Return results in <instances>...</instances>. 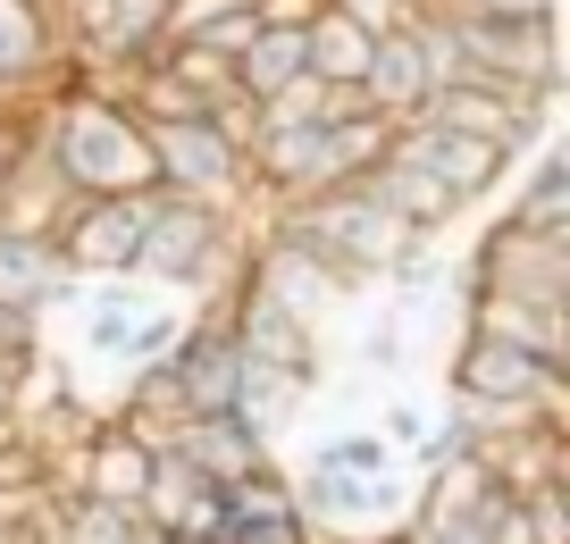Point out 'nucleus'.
<instances>
[{"instance_id":"nucleus-1","label":"nucleus","mask_w":570,"mask_h":544,"mask_svg":"<svg viewBox=\"0 0 570 544\" xmlns=\"http://www.w3.org/2000/svg\"><path fill=\"white\" fill-rule=\"evenodd\" d=\"M35 142L51 151V168L68 176L76 201H101V194H151L160 176H151V135L126 118L118 92H51L35 109Z\"/></svg>"},{"instance_id":"nucleus-2","label":"nucleus","mask_w":570,"mask_h":544,"mask_svg":"<svg viewBox=\"0 0 570 544\" xmlns=\"http://www.w3.org/2000/svg\"><path fill=\"white\" fill-rule=\"evenodd\" d=\"M244 251L252 235L227 210L185 194H142V244H135V285L160 294H202V310H218V285H244Z\"/></svg>"},{"instance_id":"nucleus-3","label":"nucleus","mask_w":570,"mask_h":544,"mask_svg":"<svg viewBox=\"0 0 570 544\" xmlns=\"http://www.w3.org/2000/svg\"><path fill=\"white\" fill-rule=\"evenodd\" d=\"M151 135V194H185V201H210V210H244L252 201V176H244V151L218 135L210 118H168V126H142Z\"/></svg>"},{"instance_id":"nucleus-4","label":"nucleus","mask_w":570,"mask_h":544,"mask_svg":"<svg viewBox=\"0 0 570 544\" xmlns=\"http://www.w3.org/2000/svg\"><path fill=\"white\" fill-rule=\"evenodd\" d=\"M546 118H553V92H512V85H462L428 92L420 101V126H445V135H470V142H495L503 159H529L546 142Z\"/></svg>"},{"instance_id":"nucleus-5","label":"nucleus","mask_w":570,"mask_h":544,"mask_svg":"<svg viewBox=\"0 0 570 544\" xmlns=\"http://www.w3.org/2000/svg\"><path fill=\"white\" fill-rule=\"evenodd\" d=\"M428 9H436V0H428ZM445 34H453L462 76H479V85H512V92H553L562 85L553 18L546 26H503V18H453L445 9Z\"/></svg>"},{"instance_id":"nucleus-6","label":"nucleus","mask_w":570,"mask_h":544,"mask_svg":"<svg viewBox=\"0 0 570 544\" xmlns=\"http://www.w3.org/2000/svg\"><path fill=\"white\" fill-rule=\"evenodd\" d=\"M218 318H227V344H235V360H244V377H285L294 394L320 386V335H311L303 318H285L268 294L235 285V301H218Z\"/></svg>"},{"instance_id":"nucleus-7","label":"nucleus","mask_w":570,"mask_h":544,"mask_svg":"<svg viewBox=\"0 0 570 544\" xmlns=\"http://www.w3.org/2000/svg\"><path fill=\"white\" fill-rule=\"evenodd\" d=\"M453 394L562 427V369H546V360H529V352L479 344V335H462V352H453Z\"/></svg>"},{"instance_id":"nucleus-8","label":"nucleus","mask_w":570,"mask_h":544,"mask_svg":"<svg viewBox=\"0 0 570 544\" xmlns=\"http://www.w3.org/2000/svg\"><path fill=\"white\" fill-rule=\"evenodd\" d=\"M59 268L76 285H118L135 277V244H142V194H101V201H76L59 218Z\"/></svg>"},{"instance_id":"nucleus-9","label":"nucleus","mask_w":570,"mask_h":544,"mask_svg":"<svg viewBox=\"0 0 570 544\" xmlns=\"http://www.w3.org/2000/svg\"><path fill=\"white\" fill-rule=\"evenodd\" d=\"M470 294H503V301H570V244L562 235H529V227H495L479 244Z\"/></svg>"},{"instance_id":"nucleus-10","label":"nucleus","mask_w":570,"mask_h":544,"mask_svg":"<svg viewBox=\"0 0 570 544\" xmlns=\"http://www.w3.org/2000/svg\"><path fill=\"white\" fill-rule=\"evenodd\" d=\"M386 159H403V168H420V176H436L462 210H479L487 194H495L503 176H512V159L495 151V142H470V135H445V126H394V151Z\"/></svg>"},{"instance_id":"nucleus-11","label":"nucleus","mask_w":570,"mask_h":544,"mask_svg":"<svg viewBox=\"0 0 570 544\" xmlns=\"http://www.w3.org/2000/svg\"><path fill=\"white\" fill-rule=\"evenodd\" d=\"M76 210L68 176L51 168V151L35 142V118H26V142L0 168V235H59V218Z\"/></svg>"},{"instance_id":"nucleus-12","label":"nucleus","mask_w":570,"mask_h":544,"mask_svg":"<svg viewBox=\"0 0 570 544\" xmlns=\"http://www.w3.org/2000/svg\"><path fill=\"white\" fill-rule=\"evenodd\" d=\"M59 68V0H0V109H26V85Z\"/></svg>"},{"instance_id":"nucleus-13","label":"nucleus","mask_w":570,"mask_h":544,"mask_svg":"<svg viewBox=\"0 0 570 544\" xmlns=\"http://www.w3.org/2000/svg\"><path fill=\"white\" fill-rule=\"evenodd\" d=\"M470 335L479 344H503V352H529L546 369H562V301H503V294H470Z\"/></svg>"},{"instance_id":"nucleus-14","label":"nucleus","mask_w":570,"mask_h":544,"mask_svg":"<svg viewBox=\"0 0 570 544\" xmlns=\"http://www.w3.org/2000/svg\"><path fill=\"white\" fill-rule=\"evenodd\" d=\"M428 59H420V34L411 26H394V34H377L370 42V68H361V101L377 109L386 126H411L420 118V101H428Z\"/></svg>"},{"instance_id":"nucleus-15","label":"nucleus","mask_w":570,"mask_h":544,"mask_svg":"<svg viewBox=\"0 0 570 544\" xmlns=\"http://www.w3.org/2000/svg\"><path fill=\"white\" fill-rule=\"evenodd\" d=\"M142 486H151V453H142L118 419H101L85 436V453H76V494L118 503V511H142Z\"/></svg>"},{"instance_id":"nucleus-16","label":"nucleus","mask_w":570,"mask_h":544,"mask_svg":"<svg viewBox=\"0 0 570 544\" xmlns=\"http://www.w3.org/2000/svg\"><path fill=\"white\" fill-rule=\"evenodd\" d=\"M361 194H370L377 210L394 218V227H411V235H420V244H436V235H445L453 218H462V201H453L445 185H436V176L403 168V159H386V168H370V176H361Z\"/></svg>"},{"instance_id":"nucleus-17","label":"nucleus","mask_w":570,"mask_h":544,"mask_svg":"<svg viewBox=\"0 0 570 544\" xmlns=\"http://www.w3.org/2000/svg\"><path fill=\"white\" fill-rule=\"evenodd\" d=\"M177 453L194 461L210 486H244L252 469H268V444L252 436L235 411H227V419H185V427H177Z\"/></svg>"},{"instance_id":"nucleus-18","label":"nucleus","mask_w":570,"mask_h":544,"mask_svg":"<svg viewBox=\"0 0 570 544\" xmlns=\"http://www.w3.org/2000/svg\"><path fill=\"white\" fill-rule=\"evenodd\" d=\"M68 268H59V244L51 235H0V301H18V310H51L68 301Z\"/></svg>"},{"instance_id":"nucleus-19","label":"nucleus","mask_w":570,"mask_h":544,"mask_svg":"<svg viewBox=\"0 0 570 544\" xmlns=\"http://www.w3.org/2000/svg\"><path fill=\"white\" fill-rule=\"evenodd\" d=\"M370 26H353L344 9H320V18L303 26V68L320 76V85H361V68H370Z\"/></svg>"},{"instance_id":"nucleus-20","label":"nucleus","mask_w":570,"mask_h":544,"mask_svg":"<svg viewBox=\"0 0 570 544\" xmlns=\"http://www.w3.org/2000/svg\"><path fill=\"white\" fill-rule=\"evenodd\" d=\"M529 159H537V168H529V185H520V201H512L503 227L562 235V244H570V159L562 151H529Z\"/></svg>"},{"instance_id":"nucleus-21","label":"nucleus","mask_w":570,"mask_h":544,"mask_svg":"<svg viewBox=\"0 0 570 544\" xmlns=\"http://www.w3.org/2000/svg\"><path fill=\"white\" fill-rule=\"evenodd\" d=\"M294 76H311L303 68V34H294V26H261L252 51L235 59V92H244V101H268V92H285Z\"/></svg>"},{"instance_id":"nucleus-22","label":"nucleus","mask_w":570,"mask_h":544,"mask_svg":"<svg viewBox=\"0 0 570 544\" xmlns=\"http://www.w3.org/2000/svg\"><path fill=\"white\" fill-rule=\"evenodd\" d=\"M386 151H394V126L377 118V109L336 118L327 126V185H361L370 168H386Z\"/></svg>"},{"instance_id":"nucleus-23","label":"nucleus","mask_w":570,"mask_h":544,"mask_svg":"<svg viewBox=\"0 0 570 544\" xmlns=\"http://www.w3.org/2000/svg\"><path fill=\"white\" fill-rule=\"evenodd\" d=\"M311 461H320V469H344V477H386L394 469V444L377 436V427H336Z\"/></svg>"},{"instance_id":"nucleus-24","label":"nucleus","mask_w":570,"mask_h":544,"mask_svg":"<svg viewBox=\"0 0 570 544\" xmlns=\"http://www.w3.org/2000/svg\"><path fill=\"white\" fill-rule=\"evenodd\" d=\"M327 92H336V85L294 76L285 92H268V101H252V109H261V126H327Z\"/></svg>"},{"instance_id":"nucleus-25","label":"nucleus","mask_w":570,"mask_h":544,"mask_svg":"<svg viewBox=\"0 0 570 544\" xmlns=\"http://www.w3.org/2000/svg\"><path fill=\"white\" fill-rule=\"evenodd\" d=\"M520 520H529V544H570V511H562V477L553 486L520 494Z\"/></svg>"},{"instance_id":"nucleus-26","label":"nucleus","mask_w":570,"mask_h":544,"mask_svg":"<svg viewBox=\"0 0 570 544\" xmlns=\"http://www.w3.org/2000/svg\"><path fill=\"white\" fill-rule=\"evenodd\" d=\"M252 34H261V18H252V9H235V18L202 26V34H185V42H194V51H210V59H227V68H235V59L252 51Z\"/></svg>"},{"instance_id":"nucleus-27","label":"nucleus","mask_w":570,"mask_h":544,"mask_svg":"<svg viewBox=\"0 0 570 544\" xmlns=\"http://www.w3.org/2000/svg\"><path fill=\"white\" fill-rule=\"evenodd\" d=\"M42 352V310H18V301H0V360L18 369V360H35Z\"/></svg>"},{"instance_id":"nucleus-28","label":"nucleus","mask_w":570,"mask_h":544,"mask_svg":"<svg viewBox=\"0 0 570 544\" xmlns=\"http://www.w3.org/2000/svg\"><path fill=\"white\" fill-rule=\"evenodd\" d=\"M436 9H453V18H503V26H546L553 0H436Z\"/></svg>"},{"instance_id":"nucleus-29","label":"nucleus","mask_w":570,"mask_h":544,"mask_svg":"<svg viewBox=\"0 0 570 544\" xmlns=\"http://www.w3.org/2000/svg\"><path fill=\"white\" fill-rule=\"evenodd\" d=\"M327 9H344V18L370 26V34H394V26L420 18V0H327Z\"/></svg>"},{"instance_id":"nucleus-30","label":"nucleus","mask_w":570,"mask_h":544,"mask_svg":"<svg viewBox=\"0 0 570 544\" xmlns=\"http://www.w3.org/2000/svg\"><path fill=\"white\" fill-rule=\"evenodd\" d=\"M235 9H252V0H168V42H185V34H202V26H218V18H235Z\"/></svg>"},{"instance_id":"nucleus-31","label":"nucleus","mask_w":570,"mask_h":544,"mask_svg":"<svg viewBox=\"0 0 570 544\" xmlns=\"http://www.w3.org/2000/svg\"><path fill=\"white\" fill-rule=\"evenodd\" d=\"M361 360H370V369H403V318H370V327H361Z\"/></svg>"},{"instance_id":"nucleus-32","label":"nucleus","mask_w":570,"mask_h":544,"mask_svg":"<svg viewBox=\"0 0 570 544\" xmlns=\"http://www.w3.org/2000/svg\"><path fill=\"white\" fill-rule=\"evenodd\" d=\"M320 9H327V0H252V18H261V26H294V34H303Z\"/></svg>"},{"instance_id":"nucleus-33","label":"nucleus","mask_w":570,"mask_h":544,"mask_svg":"<svg viewBox=\"0 0 570 544\" xmlns=\"http://www.w3.org/2000/svg\"><path fill=\"white\" fill-rule=\"evenodd\" d=\"M26 142V109H0V168H9V151Z\"/></svg>"}]
</instances>
